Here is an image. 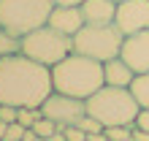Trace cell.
<instances>
[{"instance_id": "ba28073f", "label": "cell", "mask_w": 149, "mask_h": 141, "mask_svg": "<svg viewBox=\"0 0 149 141\" xmlns=\"http://www.w3.org/2000/svg\"><path fill=\"white\" fill-rule=\"evenodd\" d=\"M114 24L125 35L149 30V0H122V3H117Z\"/></svg>"}, {"instance_id": "4316f807", "label": "cell", "mask_w": 149, "mask_h": 141, "mask_svg": "<svg viewBox=\"0 0 149 141\" xmlns=\"http://www.w3.org/2000/svg\"><path fill=\"white\" fill-rule=\"evenodd\" d=\"M49 141H68V138H65V133H63V128H60L54 136H49Z\"/></svg>"}, {"instance_id": "2e32d148", "label": "cell", "mask_w": 149, "mask_h": 141, "mask_svg": "<svg viewBox=\"0 0 149 141\" xmlns=\"http://www.w3.org/2000/svg\"><path fill=\"white\" fill-rule=\"evenodd\" d=\"M103 133L109 141H133V125H109Z\"/></svg>"}, {"instance_id": "5b68a950", "label": "cell", "mask_w": 149, "mask_h": 141, "mask_svg": "<svg viewBox=\"0 0 149 141\" xmlns=\"http://www.w3.org/2000/svg\"><path fill=\"white\" fill-rule=\"evenodd\" d=\"M73 52V38L65 33L54 30L52 24H41L33 33L22 35V54L43 65H57L60 60H65Z\"/></svg>"}, {"instance_id": "9a60e30c", "label": "cell", "mask_w": 149, "mask_h": 141, "mask_svg": "<svg viewBox=\"0 0 149 141\" xmlns=\"http://www.w3.org/2000/svg\"><path fill=\"white\" fill-rule=\"evenodd\" d=\"M41 117H43L41 106H22L19 114H16V122H19V125H24V128H33Z\"/></svg>"}, {"instance_id": "e0dca14e", "label": "cell", "mask_w": 149, "mask_h": 141, "mask_svg": "<svg viewBox=\"0 0 149 141\" xmlns=\"http://www.w3.org/2000/svg\"><path fill=\"white\" fill-rule=\"evenodd\" d=\"M33 130H36L41 138H49V136H54L57 130H60V125H57L54 119H49V117H41L36 125H33Z\"/></svg>"}, {"instance_id": "f546056e", "label": "cell", "mask_w": 149, "mask_h": 141, "mask_svg": "<svg viewBox=\"0 0 149 141\" xmlns=\"http://www.w3.org/2000/svg\"><path fill=\"white\" fill-rule=\"evenodd\" d=\"M114 3H122V0H114Z\"/></svg>"}, {"instance_id": "44dd1931", "label": "cell", "mask_w": 149, "mask_h": 141, "mask_svg": "<svg viewBox=\"0 0 149 141\" xmlns=\"http://www.w3.org/2000/svg\"><path fill=\"white\" fill-rule=\"evenodd\" d=\"M16 114H19V109H16V106L0 103V119H3V122H16Z\"/></svg>"}, {"instance_id": "9c48e42d", "label": "cell", "mask_w": 149, "mask_h": 141, "mask_svg": "<svg viewBox=\"0 0 149 141\" xmlns=\"http://www.w3.org/2000/svg\"><path fill=\"white\" fill-rule=\"evenodd\" d=\"M119 57L136 70V73H146L149 70V30L125 35V43H122Z\"/></svg>"}, {"instance_id": "30bf717a", "label": "cell", "mask_w": 149, "mask_h": 141, "mask_svg": "<svg viewBox=\"0 0 149 141\" xmlns=\"http://www.w3.org/2000/svg\"><path fill=\"white\" fill-rule=\"evenodd\" d=\"M46 24H52L54 30H60V33H65V35H71V38H73L87 22H84L81 6H54Z\"/></svg>"}, {"instance_id": "4fadbf2b", "label": "cell", "mask_w": 149, "mask_h": 141, "mask_svg": "<svg viewBox=\"0 0 149 141\" xmlns=\"http://www.w3.org/2000/svg\"><path fill=\"white\" fill-rule=\"evenodd\" d=\"M130 92H133V98L138 101L141 109H149V70L146 73H136L133 84H130Z\"/></svg>"}, {"instance_id": "484cf974", "label": "cell", "mask_w": 149, "mask_h": 141, "mask_svg": "<svg viewBox=\"0 0 149 141\" xmlns=\"http://www.w3.org/2000/svg\"><path fill=\"white\" fill-rule=\"evenodd\" d=\"M87 141H109V138H106V133L100 130V133H87Z\"/></svg>"}, {"instance_id": "277c9868", "label": "cell", "mask_w": 149, "mask_h": 141, "mask_svg": "<svg viewBox=\"0 0 149 141\" xmlns=\"http://www.w3.org/2000/svg\"><path fill=\"white\" fill-rule=\"evenodd\" d=\"M122 43H125V33L114 22H109V24H84L73 35V52H79L84 57H92L98 63L119 57Z\"/></svg>"}, {"instance_id": "7a4b0ae2", "label": "cell", "mask_w": 149, "mask_h": 141, "mask_svg": "<svg viewBox=\"0 0 149 141\" xmlns=\"http://www.w3.org/2000/svg\"><path fill=\"white\" fill-rule=\"evenodd\" d=\"M52 84H54V92H65L87 101L103 87V63L71 52L65 60L52 65Z\"/></svg>"}, {"instance_id": "6da1fadb", "label": "cell", "mask_w": 149, "mask_h": 141, "mask_svg": "<svg viewBox=\"0 0 149 141\" xmlns=\"http://www.w3.org/2000/svg\"><path fill=\"white\" fill-rule=\"evenodd\" d=\"M54 92L52 68L30 60L27 54L0 57V103L8 106H41Z\"/></svg>"}, {"instance_id": "603a6c76", "label": "cell", "mask_w": 149, "mask_h": 141, "mask_svg": "<svg viewBox=\"0 0 149 141\" xmlns=\"http://www.w3.org/2000/svg\"><path fill=\"white\" fill-rule=\"evenodd\" d=\"M133 141H149V133H146V130H141V128H136V125H133Z\"/></svg>"}, {"instance_id": "ffe728a7", "label": "cell", "mask_w": 149, "mask_h": 141, "mask_svg": "<svg viewBox=\"0 0 149 141\" xmlns=\"http://www.w3.org/2000/svg\"><path fill=\"white\" fill-rule=\"evenodd\" d=\"M63 133H65L68 141H84V138H87V133H84L79 125H68V128H63Z\"/></svg>"}, {"instance_id": "d4e9b609", "label": "cell", "mask_w": 149, "mask_h": 141, "mask_svg": "<svg viewBox=\"0 0 149 141\" xmlns=\"http://www.w3.org/2000/svg\"><path fill=\"white\" fill-rule=\"evenodd\" d=\"M54 6H81L84 0H52Z\"/></svg>"}, {"instance_id": "cb8c5ba5", "label": "cell", "mask_w": 149, "mask_h": 141, "mask_svg": "<svg viewBox=\"0 0 149 141\" xmlns=\"http://www.w3.org/2000/svg\"><path fill=\"white\" fill-rule=\"evenodd\" d=\"M22 141H38V133L33 128H27V130H24V136H22Z\"/></svg>"}, {"instance_id": "7402d4cb", "label": "cell", "mask_w": 149, "mask_h": 141, "mask_svg": "<svg viewBox=\"0 0 149 141\" xmlns=\"http://www.w3.org/2000/svg\"><path fill=\"white\" fill-rule=\"evenodd\" d=\"M136 128H141V130H146V133H149V109H141V111H138Z\"/></svg>"}, {"instance_id": "5bb4252c", "label": "cell", "mask_w": 149, "mask_h": 141, "mask_svg": "<svg viewBox=\"0 0 149 141\" xmlns=\"http://www.w3.org/2000/svg\"><path fill=\"white\" fill-rule=\"evenodd\" d=\"M19 52H22V38L3 27L0 30V57H11V54H19Z\"/></svg>"}, {"instance_id": "52a82bcc", "label": "cell", "mask_w": 149, "mask_h": 141, "mask_svg": "<svg viewBox=\"0 0 149 141\" xmlns=\"http://www.w3.org/2000/svg\"><path fill=\"white\" fill-rule=\"evenodd\" d=\"M41 111H43V117L54 119L60 128H68V125H76L87 114V106L81 98H73V95H65V92H52L41 103Z\"/></svg>"}, {"instance_id": "f1b7e54d", "label": "cell", "mask_w": 149, "mask_h": 141, "mask_svg": "<svg viewBox=\"0 0 149 141\" xmlns=\"http://www.w3.org/2000/svg\"><path fill=\"white\" fill-rule=\"evenodd\" d=\"M38 141H49V138H41V136H38Z\"/></svg>"}, {"instance_id": "7c38bea8", "label": "cell", "mask_w": 149, "mask_h": 141, "mask_svg": "<svg viewBox=\"0 0 149 141\" xmlns=\"http://www.w3.org/2000/svg\"><path fill=\"white\" fill-rule=\"evenodd\" d=\"M81 14L87 24H109L117 16V3L114 0H84Z\"/></svg>"}, {"instance_id": "ac0fdd59", "label": "cell", "mask_w": 149, "mask_h": 141, "mask_svg": "<svg viewBox=\"0 0 149 141\" xmlns=\"http://www.w3.org/2000/svg\"><path fill=\"white\" fill-rule=\"evenodd\" d=\"M76 125H79V128H81V130H84V133H100V130H103V122H98V119H95V117H90V114H84V117H81V119H79V122H76Z\"/></svg>"}, {"instance_id": "8fae6325", "label": "cell", "mask_w": 149, "mask_h": 141, "mask_svg": "<svg viewBox=\"0 0 149 141\" xmlns=\"http://www.w3.org/2000/svg\"><path fill=\"white\" fill-rule=\"evenodd\" d=\"M133 79H136V70L122 57H111V60L103 63V84H109V87H130Z\"/></svg>"}, {"instance_id": "83f0119b", "label": "cell", "mask_w": 149, "mask_h": 141, "mask_svg": "<svg viewBox=\"0 0 149 141\" xmlns=\"http://www.w3.org/2000/svg\"><path fill=\"white\" fill-rule=\"evenodd\" d=\"M6 128H8V122L0 119V141H3V136H6Z\"/></svg>"}, {"instance_id": "d6986e66", "label": "cell", "mask_w": 149, "mask_h": 141, "mask_svg": "<svg viewBox=\"0 0 149 141\" xmlns=\"http://www.w3.org/2000/svg\"><path fill=\"white\" fill-rule=\"evenodd\" d=\"M24 125H19V122H8V128H6V136H3V141H22V136H24Z\"/></svg>"}, {"instance_id": "8992f818", "label": "cell", "mask_w": 149, "mask_h": 141, "mask_svg": "<svg viewBox=\"0 0 149 141\" xmlns=\"http://www.w3.org/2000/svg\"><path fill=\"white\" fill-rule=\"evenodd\" d=\"M52 8V0H0V24L22 38L49 22Z\"/></svg>"}, {"instance_id": "3957f363", "label": "cell", "mask_w": 149, "mask_h": 141, "mask_svg": "<svg viewBox=\"0 0 149 141\" xmlns=\"http://www.w3.org/2000/svg\"><path fill=\"white\" fill-rule=\"evenodd\" d=\"M87 114L103 122V128L109 125H136V117L141 111L138 101L133 98L130 87H109L103 84L95 95L84 101Z\"/></svg>"}]
</instances>
